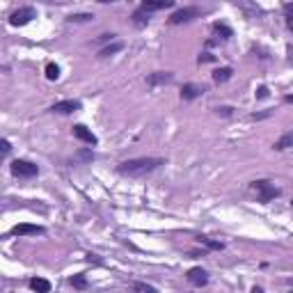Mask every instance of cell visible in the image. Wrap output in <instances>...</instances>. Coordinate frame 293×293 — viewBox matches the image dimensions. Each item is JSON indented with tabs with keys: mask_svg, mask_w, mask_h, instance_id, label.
Wrapping results in <instances>:
<instances>
[{
	"mask_svg": "<svg viewBox=\"0 0 293 293\" xmlns=\"http://www.w3.org/2000/svg\"><path fill=\"white\" fill-rule=\"evenodd\" d=\"M199 14H202L199 7H181L170 16V23H172V25H181V23H188V21H193V19H197Z\"/></svg>",
	"mask_w": 293,
	"mask_h": 293,
	"instance_id": "277c9868",
	"label": "cell"
},
{
	"mask_svg": "<svg viewBox=\"0 0 293 293\" xmlns=\"http://www.w3.org/2000/svg\"><path fill=\"white\" fill-rule=\"evenodd\" d=\"M250 293H263V289H261V286H252V291H250Z\"/></svg>",
	"mask_w": 293,
	"mask_h": 293,
	"instance_id": "f1b7e54d",
	"label": "cell"
},
{
	"mask_svg": "<svg viewBox=\"0 0 293 293\" xmlns=\"http://www.w3.org/2000/svg\"><path fill=\"white\" fill-rule=\"evenodd\" d=\"M32 19H37V12H35V7H19L16 12H12V16H9V23L12 25H25V23H30Z\"/></svg>",
	"mask_w": 293,
	"mask_h": 293,
	"instance_id": "5b68a950",
	"label": "cell"
},
{
	"mask_svg": "<svg viewBox=\"0 0 293 293\" xmlns=\"http://www.w3.org/2000/svg\"><path fill=\"white\" fill-rule=\"evenodd\" d=\"M232 76H234V69H232V67L215 69V71H213V83H218V85H220V83H227Z\"/></svg>",
	"mask_w": 293,
	"mask_h": 293,
	"instance_id": "5bb4252c",
	"label": "cell"
},
{
	"mask_svg": "<svg viewBox=\"0 0 293 293\" xmlns=\"http://www.w3.org/2000/svg\"><path fill=\"white\" fill-rule=\"evenodd\" d=\"M174 76L170 71H154V74L147 76V85L156 87V85H165V83H172Z\"/></svg>",
	"mask_w": 293,
	"mask_h": 293,
	"instance_id": "30bf717a",
	"label": "cell"
},
{
	"mask_svg": "<svg viewBox=\"0 0 293 293\" xmlns=\"http://www.w3.org/2000/svg\"><path fill=\"white\" fill-rule=\"evenodd\" d=\"M131 291L133 293H158L154 286L144 284V282H133V284H131Z\"/></svg>",
	"mask_w": 293,
	"mask_h": 293,
	"instance_id": "d6986e66",
	"label": "cell"
},
{
	"mask_svg": "<svg viewBox=\"0 0 293 293\" xmlns=\"http://www.w3.org/2000/svg\"><path fill=\"white\" fill-rule=\"evenodd\" d=\"M9 149H12V147H9V142H7V140H2V142H0V154H2V156H7Z\"/></svg>",
	"mask_w": 293,
	"mask_h": 293,
	"instance_id": "484cf974",
	"label": "cell"
},
{
	"mask_svg": "<svg viewBox=\"0 0 293 293\" xmlns=\"http://www.w3.org/2000/svg\"><path fill=\"white\" fill-rule=\"evenodd\" d=\"M46 78H48V80H58V78H60V67H58V64H46Z\"/></svg>",
	"mask_w": 293,
	"mask_h": 293,
	"instance_id": "7402d4cb",
	"label": "cell"
},
{
	"mask_svg": "<svg viewBox=\"0 0 293 293\" xmlns=\"http://www.w3.org/2000/svg\"><path fill=\"white\" fill-rule=\"evenodd\" d=\"M213 32L218 35L220 39H229L234 37V30L229 28V25H225V23H213Z\"/></svg>",
	"mask_w": 293,
	"mask_h": 293,
	"instance_id": "2e32d148",
	"label": "cell"
},
{
	"mask_svg": "<svg viewBox=\"0 0 293 293\" xmlns=\"http://www.w3.org/2000/svg\"><path fill=\"white\" fill-rule=\"evenodd\" d=\"M284 19H286V28L293 32V2L284 5Z\"/></svg>",
	"mask_w": 293,
	"mask_h": 293,
	"instance_id": "603a6c76",
	"label": "cell"
},
{
	"mask_svg": "<svg viewBox=\"0 0 293 293\" xmlns=\"http://www.w3.org/2000/svg\"><path fill=\"white\" fill-rule=\"evenodd\" d=\"M113 39H115V35H101L98 41H113Z\"/></svg>",
	"mask_w": 293,
	"mask_h": 293,
	"instance_id": "83f0119b",
	"label": "cell"
},
{
	"mask_svg": "<svg viewBox=\"0 0 293 293\" xmlns=\"http://www.w3.org/2000/svg\"><path fill=\"white\" fill-rule=\"evenodd\" d=\"M41 234H46L44 227L28 225V222H23V225H16L14 229H12V236H41Z\"/></svg>",
	"mask_w": 293,
	"mask_h": 293,
	"instance_id": "8992f818",
	"label": "cell"
},
{
	"mask_svg": "<svg viewBox=\"0 0 293 293\" xmlns=\"http://www.w3.org/2000/svg\"><path fill=\"white\" fill-rule=\"evenodd\" d=\"M30 289L35 293H51V282L44 277H32L30 279Z\"/></svg>",
	"mask_w": 293,
	"mask_h": 293,
	"instance_id": "4fadbf2b",
	"label": "cell"
},
{
	"mask_svg": "<svg viewBox=\"0 0 293 293\" xmlns=\"http://www.w3.org/2000/svg\"><path fill=\"white\" fill-rule=\"evenodd\" d=\"M174 7L172 0H156V2H149V0H144L142 5L137 9H142V12H147V14H151V12H160V9H170Z\"/></svg>",
	"mask_w": 293,
	"mask_h": 293,
	"instance_id": "ba28073f",
	"label": "cell"
},
{
	"mask_svg": "<svg viewBox=\"0 0 293 293\" xmlns=\"http://www.w3.org/2000/svg\"><path fill=\"white\" fill-rule=\"evenodd\" d=\"M250 193L256 197V202L268 204V202H273V199L279 195V188L273 183V181L256 179V181H252V183H250Z\"/></svg>",
	"mask_w": 293,
	"mask_h": 293,
	"instance_id": "7a4b0ae2",
	"label": "cell"
},
{
	"mask_svg": "<svg viewBox=\"0 0 293 293\" xmlns=\"http://www.w3.org/2000/svg\"><path fill=\"white\" fill-rule=\"evenodd\" d=\"M289 147H293V131L284 133V136L279 137L277 142L273 144V149H277V151H284V149H289Z\"/></svg>",
	"mask_w": 293,
	"mask_h": 293,
	"instance_id": "9a60e30c",
	"label": "cell"
},
{
	"mask_svg": "<svg viewBox=\"0 0 293 293\" xmlns=\"http://www.w3.org/2000/svg\"><path fill=\"white\" fill-rule=\"evenodd\" d=\"M74 136L78 137V140H83L85 144H97L98 142L97 136H94L87 126H83V124H76V126H74Z\"/></svg>",
	"mask_w": 293,
	"mask_h": 293,
	"instance_id": "9c48e42d",
	"label": "cell"
},
{
	"mask_svg": "<svg viewBox=\"0 0 293 293\" xmlns=\"http://www.w3.org/2000/svg\"><path fill=\"white\" fill-rule=\"evenodd\" d=\"M291 284H293V279H291Z\"/></svg>",
	"mask_w": 293,
	"mask_h": 293,
	"instance_id": "4dcf8cb0",
	"label": "cell"
},
{
	"mask_svg": "<svg viewBox=\"0 0 293 293\" xmlns=\"http://www.w3.org/2000/svg\"><path fill=\"white\" fill-rule=\"evenodd\" d=\"M76 110H80V103L78 101H60L51 108V113H58V115H71Z\"/></svg>",
	"mask_w": 293,
	"mask_h": 293,
	"instance_id": "8fae6325",
	"label": "cell"
},
{
	"mask_svg": "<svg viewBox=\"0 0 293 293\" xmlns=\"http://www.w3.org/2000/svg\"><path fill=\"white\" fill-rule=\"evenodd\" d=\"M197 241L202 243V245H206L209 250H225V243L222 241H213V238H206V236H199Z\"/></svg>",
	"mask_w": 293,
	"mask_h": 293,
	"instance_id": "ac0fdd59",
	"label": "cell"
},
{
	"mask_svg": "<svg viewBox=\"0 0 293 293\" xmlns=\"http://www.w3.org/2000/svg\"><path fill=\"white\" fill-rule=\"evenodd\" d=\"M92 19H94L92 14H71L69 16V21L71 23H85V21H92Z\"/></svg>",
	"mask_w": 293,
	"mask_h": 293,
	"instance_id": "cb8c5ba5",
	"label": "cell"
},
{
	"mask_svg": "<svg viewBox=\"0 0 293 293\" xmlns=\"http://www.w3.org/2000/svg\"><path fill=\"white\" fill-rule=\"evenodd\" d=\"M186 277H188L190 284L199 286V289H202V286H206V282H209V275H206V271H204V268H190Z\"/></svg>",
	"mask_w": 293,
	"mask_h": 293,
	"instance_id": "52a82bcc",
	"label": "cell"
},
{
	"mask_svg": "<svg viewBox=\"0 0 293 293\" xmlns=\"http://www.w3.org/2000/svg\"><path fill=\"white\" fill-rule=\"evenodd\" d=\"M160 165H165L163 158H131V160L119 163L117 172L124 174V176H144V174L158 170Z\"/></svg>",
	"mask_w": 293,
	"mask_h": 293,
	"instance_id": "6da1fadb",
	"label": "cell"
},
{
	"mask_svg": "<svg viewBox=\"0 0 293 293\" xmlns=\"http://www.w3.org/2000/svg\"><path fill=\"white\" fill-rule=\"evenodd\" d=\"M202 94H204V87H202V85L188 83V85H183V87H181V98H183V101H193V98L202 97Z\"/></svg>",
	"mask_w": 293,
	"mask_h": 293,
	"instance_id": "7c38bea8",
	"label": "cell"
},
{
	"mask_svg": "<svg viewBox=\"0 0 293 293\" xmlns=\"http://www.w3.org/2000/svg\"><path fill=\"white\" fill-rule=\"evenodd\" d=\"M69 284L74 286V289H80V291H83V289H87V277H85V275H74V277L69 279Z\"/></svg>",
	"mask_w": 293,
	"mask_h": 293,
	"instance_id": "44dd1931",
	"label": "cell"
},
{
	"mask_svg": "<svg viewBox=\"0 0 293 293\" xmlns=\"http://www.w3.org/2000/svg\"><path fill=\"white\" fill-rule=\"evenodd\" d=\"M133 23H136L137 28H144V25L149 23V14H147V12H142V9H137L136 14H133Z\"/></svg>",
	"mask_w": 293,
	"mask_h": 293,
	"instance_id": "ffe728a7",
	"label": "cell"
},
{
	"mask_svg": "<svg viewBox=\"0 0 293 293\" xmlns=\"http://www.w3.org/2000/svg\"><path fill=\"white\" fill-rule=\"evenodd\" d=\"M213 60H215V58H213L211 53H202V55L197 58V62H199V64H204V62H213Z\"/></svg>",
	"mask_w": 293,
	"mask_h": 293,
	"instance_id": "d4e9b609",
	"label": "cell"
},
{
	"mask_svg": "<svg viewBox=\"0 0 293 293\" xmlns=\"http://www.w3.org/2000/svg\"><path fill=\"white\" fill-rule=\"evenodd\" d=\"M286 103H293V94H289V97H286Z\"/></svg>",
	"mask_w": 293,
	"mask_h": 293,
	"instance_id": "f546056e",
	"label": "cell"
},
{
	"mask_svg": "<svg viewBox=\"0 0 293 293\" xmlns=\"http://www.w3.org/2000/svg\"><path fill=\"white\" fill-rule=\"evenodd\" d=\"M121 48H124V44H121V41L108 44L105 48H101V51H98V58H110V55H115V53H119Z\"/></svg>",
	"mask_w": 293,
	"mask_h": 293,
	"instance_id": "e0dca14e",
	"label": "cell"
},
{
	"mask_svg": "<svg viewBox=\"0 0 293 293\" xmlns=\"http://www.w3.org/2000/svg\"><path fill=\"white\" fill-rule=\"evenodd\" d=\"M266 97H268V87H263L261 85V87L256 90V98H266Z\"/></svg>",
	"mask_w": 293,
	"mask_h": 293,
	"instance_id": "4316f807",
	"label": "cell"
},
{
	"mask_svg": "<svg viewBox=\"0 0 293 293\" xmlns=\"http://www.w3.org/2000/svg\"><path fill=\"white\" fill-rule=\"evenodd\" d=\"M9 170H12V174L19 176V179H32V176L39 174V167L35 165V163H30V160H23V158H16L14 163L9 165Z\"/></svg>",
	"mask_w": 293,
	"mask_h": 293,
	"instance_id": "3957f363",
	"label": "cell"
}]
</instances>
